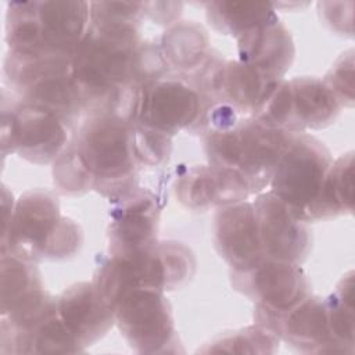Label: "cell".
I'll use <instances>...</instances> for the list:
<instances>
[{
  "mask_svg": "<svg viewBox=\"0 0 355 355\" xmlns=\"http://www.w3.org/2000/svg\"><path fill=\"white\" fill-rule=\"evenodd\" d=\"M108 243L111 255L128 257L141 252L157 241L159 207L157 198L141 187L110 198Z\"/></svg>",
  "mask_w": 355,
  "mask_h": 355,
  "instance_id": "obj_13",
  "label": "cell"
},
{
  "mask_svg": "<svg viewBox=\"0 0 355 355\" xmlns=\"http://www.w3.org/2000/svg\"><path fill=\"white\" fill-rule=\"evenodd\" d=\"M128 258L132 261L137 287L159 291L179 288L193 276L196 268L191 251L175 241H155Z\"/></svg>",
  "mask_w": 355,
  "mask_h": 355,
  "instance_id": "obj_18",
  "label": "cell"
},
{
  "mask_svg": "<svg viewBox=\"0 0 355 355\" xmlns=\"http://www.w3.org/2000/svg\"><path fill=\"white\" fill-rule=\"evenodd\" d=\"M340 103L318 78L279 79L251 115L262 123L290 133L320 129L336 121Z\"/></svg>",
  "mask_w": 355,
  "mask_h": 355,
  "instance_id": "obj_7",
  "label": "cell"
},
{
  "mask_svg": "<svg viewBox=\"0 0 355 355\" xmlns=\"http://www.w3.org/2000/svg\"><path fill=\"white\" fill-rule=\"evenodd\" d=\"M257 324L306 354H344L336 343L327 316L326 298L308 295L290 308L275 311L255 305Z\"/></svg>",
  "mask_w": 355,
  "mask_h": 355,
  "instance_id": "obj_10",
  "label": "cell"
},
{
  "mask_svg": "<svg viewBox=\"0 0 355 355\" xmlns=\"http://www.w3.org/2000/svg\"><path fill=\"white\" fill-rule=\"evenodd\" d=\"M330 92L334 94L340 105H354V51L349 50L343 54L323 80Z\"/></svg>",
  "mask_w": 355,
  "mask_h": 355,
  "instance_id": "obj_26",
  "label": "cell"
},
{
  "mask_svg": "<svg viewBox=\"0 0 355 355\" xmlns=\"http://www.w3.org/2000/svg\"><path fill=\"white\" fill-rule=\"evenodd\" d=\"M72 128L54 112L21 101L8 104L3 94V154L15 153L32 164H49L67 148Z\"/></svg>",
  "mask_w": 355,
  "mask_h": 355,
  "instance_id": "obj_8",
  "label": "cell"
},
{
  "mask_svg": "<svg viewBox=\"0 0 355 355\" xmlns=\"http://www.w3.org/2000/svg\"><path fill=\"white\" fill-rule=\"evenodd\" d=\"M237 47L239 61L257 68L270 80L282 79L295 54L293 39L279 18L239 36Z\"/></svg>",
  "mask_w": 355,
  "mask_h": 355,
  "instance_id": "obj_19",
  "label": "cell"
},
{
  "mask_svg": "<svg viewBox=\"0 0 355 355\" xmlns=\"http://www.w3.org/2000/svg\"><path fill=\"white\" fill-rule=\"evenodd\" d=\"M232 286L255 305L275 311L293 306L311 294L306 275L298 263L263 257L247 269L230 270Z\"/></svg>",
  "mask_w": 355,
  "mask_h": 355,
  "instance_id": "obj_11",
  "label": "cell"
},
{
  "mask_svg": "<svg viewBox=\"0 0 355 355\" xmlns=\"http://www.w3.org/2000/svg\"><path fill=\"white\" fill-rule=\"evenodd\" d=\"M158 44L171 72L179 75L193 72L209 53L207 32L191 21L172 25Z\"/></svg>",
  "mask_w": 355,
  "mask_h": 355,
  "instance_id": "obj_20",
  "label": "cell"
},
{
  "mask_svg": "<svg viewBox=\"0 0 355 355\" xmlns=\"http://www.w3.org/2000/svg\"><path fill=\"white\" fill-rule=\"evenodd\" d=\"M80 244L79 226L61 216L57 197L44 190L24 193L1 230V252L32 262L71 257Z\"/></svg>",
  "mask_w": 355,
  "mask_h": 355,
  "instance_id": "obj_3",
  "label": "cell"
},
{
  "mask_svg": "<svg viewBox=\"0 0 355 355\" xmlns=\"http://www.w3.org/2000/svg\"><path fill=\"white\" fill-rule=\"evenodd\" d=\"M205 6L209 24L218 32L236 39L247 31L277 18L270 3L211 1Z\"/></svg>",
  "mask_w": 355,
  "mask_h": 355,
  "instance_id": "obj_22",
  "label": "cell"
},
{
  "mask_svg": "<svg viewBox=\"0 0 355 355\" xmlns=\"http://www.w3.org/2000/svg\"><path fill=\"white\" fill-rule=\"evenodd\" d=\"M202 111L198 92L184 76L171 73L143 89L136 123L172 137L190 130Z\"/></svg>",
  "mask_w": 355,
  "mask_h": 355,
  "instance_id": "obj_12",
  "label": "cell"
},
{
  "mask_svg": "<svg viewBox=\"0 0 355 355\" xmlns=\"http://www.w3.org/2000/svg\"><path fill=\"white\" fill-rule=\"evenodd\" d=\"M139 169L133 123L108 115H87L54 161L53 176L64 194L96 190L112 198L136 186Z\"/></svg>",
  "mask_w": 355,
  "mask_h": 355,
  "instance_id": "obj_1",
  "label": "cell"
},
{
  "mask_svg": "<svg viewBox=\"0 0 355 355\" xmlns=\"http://www.w3.org/2000/svg\"><path fill=\"white\" fill-rule=\"evenodd\" d=\"M89 25L90 3L86 1H11L6 24L8 53L72 58Z\"/></svg>",
  "mask_w": 355,
  "mask_h": 355,
  "instance_id": "obj_2",
  "label": "cell"
},
{
  "mask_svg": "<svg viewBox=\"0 0 355 355\" xmlns=\"http://www.w3.org/2000/svg\"><path fill=\"white\" fill-rule=\"evenodd\" d=\"M57 312L83 348L100 340L115 323L114 311L87 282L65 288L57 297Z\"/></svg>",
  "mask_w": 355,
  "mask_h": 355,
  "instance_id": "obj_17",
  "label": "cell"
},
{
  "mask_svg": "<svg viewBox=\"0 0 355 355\" xmlns=\"http://www.w3.org/2000/svg\"><path fill=\"white\" fill-rule=\"evenodd\" d=\"M178 200L191 209H207L244 201L251 193L245 180L233 171L212 165L187 169L175 184Z\"/></svg>",
  "mask_w": 355,
  "mask_h": 355,
  "instance_id": "obj_16",
  "label": "cell"
},
{
  "mask_svg": "<svg viewBox=\"0 0 355 355\" xmlns=\"http://www.w3.org/2000/svg\"><path fill=\"white\" fill-rule=\"evenodd\" d=\"M275 82L239 60L225 61L220 83L222 100L234 107L240 115L251 116Z\"/></svg>",
  "mask_w": 355,
  "mask_h": 355,
  "instance_id": "obj_21",
  "label": "cell"
},
{
  "mask_svg": "<svg viewBox=\"0 0 355 355\" xmlns=\"http://www.w3.org/2000/svg\"><path fill=\"white\" fill-rule=\"evenodd\" d=\"M291 135L248 116L227 130L204 136V147L209 165L236 172L251 193H258L269 184Z\"/></svg>",
  "mask_w": 355,
  "mask_h": 355,
  "instance_id": "obj_4",
  "label": "cell"
},
{
  "mask_svg": "<svg viewBox=\"0 0 355 355\" xmlns=\"http://www.w3.org/2000/svg\"><path fill=\"white\" fill-rule=\"evenodd\" d=\"M252 207L263 254L300 265L311 250L306 223L272 191L259 194Z\"/></svg>",
  "mask_w": 355,
  "mask_h": 355,
  "instance_id": "obj_14",
  "label": "cell"
},
{
  "mask_svg": "<svg viewBox=\"0 0 355 355\" xmlns=\"http://www.w3.org/2000/svg\"><path fill=\"white\" fill-rule=\"evenodd\" d=\"M214 243L230 270L252 266L263 254L252 202L240 201L219 208L214 223Z\"/></svg>",
  "mask_w": 355,
  "mask_h": 355,
  "instance_id": "obj_15",
  "label": "cell"
},
{
  "mask_svg": "<svg viewBox=\"0 0 355 355\" xmlns=\"http://www.w3.org/2000/svg\"><path fill=\"white\" fill-rule=\"evenodd\" d=\"M133 153L140 168L158 166L169 158L171 137L133 123Z\"/></svg>",
  "mask_w": 355,
  "mask_h": 355,
  "instance_id": "obj_25",
  "label": "cell"
},
{
  "mask_svg": "<svg viewBox=\"0 0 355 355\" xmlns=\"http://www.w3.org/2000/svg\"><path fill=\"white\" fill-rule=\"evenodd\" d=\"M354 153L351 151L333 161L322 201L323 220L354 211Z\"/></svg>",
  "mask_w": 355,
  "mask_h": 355,
  "instance_id": "obj_23",
  "label": "cell"
},
{
  "mask_svg": "<svg viewBox=\"0 0 355 355\" xmlns=\"http://www.w3.org/2000/svg\"><path fill=\"white\" fill-rule=\"evenodd\" d=\"M333 165L327 147L306 133H293L270 176V191L304 220H323L322 201Z\"/></svg>",
  "mask_w": 355,
  "mask_h": 355,
  "instance_id": "obj_5",
  "label": "cell"
},
{
  "mask_svg": "<svg viewBox=\"0 0 355 355\" xmlns=\"http://www.w3.org/2000/svg\"><path fill=\"white\" fill-rule=\"evenodd\" d=\"M115 323L132 349L139 354L178 352L172 308L164 291L137 287L115 305Z\"/></svg>",
  "mask_w": 355,
  "mask_h": 355,
  "instance_id": "obj_9",
  "label": "cell"
},
{
  "mask_svg": "<svg viewBox=\"0 0 355 355\" xmlns=\"http://www.w3.org/2000/svg\"><path fill=\"white\" fill-rule=\"evenodd\" d=\"M280 338L268 329L255 324L236 331H229L214 340L201 352H237V354H272L279 349Z\"/></svg>",
  "mask_w": 355,
  "mask_h": 355,
  "instance_id": "obj_24",
  "label": "cell"
},
{
  "mask_svg": "<svg viewBox=\"0 0 355 355\" xmlns=\"http://www.w3.org/2000/svg\"><path fill=\"white\" fill-rule=\"evenodd\" d=\"M4 73L18 101L51 111L73 129L83 108L72 80L69 57H24L8 53Z\"/></svg>",
  "mask_w": 355,
  "mask_h": 355,
  "instance_id": "obj_6",
  "label": "cell"
}]
</instances>
